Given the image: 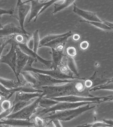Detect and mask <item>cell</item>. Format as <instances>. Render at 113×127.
Returning a JSON list of instances; mask_svg holds the SVG:
<instances>
[{
    "label": "cell",
    "mask_w": 113,
    "mask_h": 127,
    "mask_svg": "<svg viewBox=\"0 0 113 127\" xmlns=\"http://www.w3.org/2000/svg\"><path fill=\"white\" fill-rule=\"evenodd\" d=\"M75 79L61 85L41 87L38 89L42 91V97L46 98L60 97L71 95L84 97L95 96L90 94V90L85 87L84 80Z\"/></svg>",
    "instance_id": "obj_1"
},
{
    "label": "cell",
    "mask_w": 113,
    "mask_h": 127,
    "mask_svg": "<svg viewBox=\"0 0 113 127\" xmlns=\"http://www.w3.org/2000/svg\"><path fill=\"white\" fill-rule=\"evenodd\" d=\"M98 104H90L75 109L59 111L51 113L49 116L44 118L47 121L58 120L60 121L67 122L78 116L87 111L98 106Z\"/></svg>",
    "instance_id": "obj_2"
},
{
    "label": "cell",
    "mask_w": 113,
    "mask_h": 127,
    "mask_svg": "<svg viewBox=\"0 0 113 127\" xmlns=\"http://www.w3.org/2000/svg\"><path fill=\"white\" fill-rule=\"evenodd\" d=\"M90 104H96L92 102H84L78 103H70L67 102H58L57 104L48 109H44L38 112H37V115L42 117L49 113H53L59 111L75 109L82 106Z\"/></svg>",
    "instance_id": "obj_3"
},
{
    "label": "cell",
    "mask_w": 113,
    "mask_h": 127,
    "mask_svg": "<svg viewBox=\"0 0 113 127\" xmlns=\"http://www.w3.org/2000/svg\"><path fill=\"white\" fill-rule=\"evenodd\" d=\"M36 99L33 102L24 108L17 112L11 114L5 119H16L30 120L34 114L37 113V109L39 107V102L40 98Z\"/></svg>",
    "instance_id": "obj_4"
},
{
    "label": "cell",
    "mask_w": 113,
    "mask_h": 127,
    "mask_svg": "<svg viewBox=\"0 0 113 127\" xmlns=\"http://www.w3.org/2000/svg\"><path fill=\"white\" fill-rule=\"evenodd\" d=\"M36 78L37 84L34 87L37 89L41 87L54 86L61 84H65L72 82L74 80H62L55 78L53 77L39 73L31 72Z\"/></svg>",
    "instance_id": "obj_5"
},
{
    "label": "cell",
    "mask_w": 113,
    "mask_h": 127,
    "mask_svg": "<svg viewBox=\"0 0 113 127\" xmlns=\"http://www.w3.org/2000/svg\"><path fill=\"white\" fill-rule=\"evenodd\" d=\"M23 71L39 73L47 75L53 77L55 78L62 80H69L75 79H84L83 78L76 77H71L66 75L61 72L59 67L56 69L49 70H42L33 67L32 66L26 65Z\"/></svg>",
    "instance_id": "obj_6"
},
{
    "label": "cell",
    "mask_w": 113,
    "mask_h": 127,
    "mask_svg": "<svg viewBox=\"0 0 113 127\" xmlns=\"http://www.w3.org/2000/svg\"><path fill=\"white\" fill-rule=\"evenodd\" d=\"M104 97H84L75 95H71L60 97L48 98L58 102L78 103L80 102H92L96 104L103 102Z\"/></svg>",
    "instance_id": "obj_7"
},
{
    "label": "cell",
    "mask_w": 113,
    "mask_h": 127,
    "mask_svg": "<svg viewBox=\"0 0 113 127\" xmlns=\"http://www.w3.org/2000/svg\"><path fill=\"white\" fill-rule=\"evenodd\" d=\"M16 60L15 75L16 77L17 81L20 82L21 81L19 78L20 74L26 65L31 57L22 50L18 45L16 48Z\"/></svg>",
    "instance_id": "obj_8"
},
{
    "label": "cell",
    "mask_w": 113,
    "mask_h": 127,
    "mask_svg": "<svg viewBox=\"0 0 113 127\" xmlns=\"http://www.w3.org/2000/svg\"><path fill=\"white\" fill-rule=\"evenodd\" d=\"M30 1H29L23 2L21 1H18L16 7L17 14L14 17L18 20L21 28L24 30H25L24 27L25 20L31 9V6L26 4V3Z\"/></svg>",
    "instance_id": "obj_9"
},
{
    "label": "cell",
    "mask_w": 113,
    "mask_h": 127,
    "mask_svg": "<svg viewBox=\"0 0 113 127\" xmlns=\"http://www.w3.org/2000/svg\"><path fill=\"white\" fill-rule=\"evenodd\" d=\"M18 45L12 40L11 49L7 55L1 57L0 63L7 64L15 73L16 60V48Z\"/></svg>",
    "instance_id": "obj_10"
},
{
    "label": "cell",
    "mask_w": 113,
    "mask_h": 127,
    "mask_svg": "<svg viewBox=\"0 0 113 127\" xmlns=\"http://www.w3.org/2000/svg\"><path fill=\"white\" fill-rule=\"evenodd\" d=\"M17 34L29 35V34L24 30L21 27L17 26L14 24L10 23L3 27L0 29V37L7 36Z\"/></svg>",
    "instance_id": "obj_11"
},
{
    "label": "cell",
    "mask_w": 113,
    "mask_h": 127,
    "mask_svg": "<svg viewBox=\"0 0 113 127\" xmlns=\"http://www.w3.org/2000/svg\"><path fill=\"white\" fill-rule=\"evenodd\" d=\"M18 46L25 53L34 59L36 62H38L43 65L50 69L52 61L47 60L43 59L37 53H35L33 51L29 49L26 44L19 45Z\"/></svg>",
    "instance_id": "obj_12"
},
{
    "label": "cell",
    "mask_w": 113,
    "mask_h": 127,
    "mask_svg": "<svg viewBox=\"0 0 113 127\" xmlns=\"http://www.w3.org/2000/svg\"><path fill=\"white\" fill-rule=\"evenodd\" d=\"M74 4L73 9L74 12L85 19L86 21L89 22L103 23V21L101 20L97 16L95 13L81 9L76 6L75 3Z\"/></svg>",
    "instance_id": "obj_13"
},
{
    "label": "cell",
    "mask_w": 113,
    "mask_h": 127,
    "mask_svg": "<svg viewBox=\"0 0 113 127\" xmlns=\"http://www.w3.org/2000/svg\"><path fill=\"white\" fill-rule=\"evenodd\" d=\"M31 2L30 14L28 22H30L34 19V22H36L38 18V15L42 8L48 2H41L39 0H31Z\"/></svg>",
    "instance_id": "obj_14"
},
{
    "label": "cell",
    "mask_w": 113,
    "mask_h": 127,
    "mask_svg": "<svg viewBox=\"0 0 113 127\" xmlns=\"http://www.w3.org/2000/svg\"><path fill=\"white\" fill-rule=\"evenodd\" d=\"M42 97V93H31L17 92L16 93L15 97L13 102V105L19 101H29L33 99Z\"/></svg>",
    "instance_id": "obj_15"
},
{
    "label": "cell",
    "mask_w": 113,
    "mask_h": 127,
    "mask_svg": "<svg viewBox=\"0 0 113 127\" xmlns=\"http://www.w3.org/2000/svg\"><path fill=\"white\" fill-rule=\"evenodd\" d=\"M73 34L69 35L66 36L59 38L54 40L44 45L43 47H48L56 50L58 51L63 52L66 44L68 41V39Z\"/></svg>",
    "instance_id": "obj_16"
},
{
    "label": "cell",
    "mask_w": 113,
    "mask_h": 127,
    "mask_svg": "<svg viewBox=\"0 0 113 127\" xmlns=\"http://www.w3.org/2000/svg\"><path fill=\"white\" fill-rule=\"evenodd\" d=\"M7 125L12 126L23 127H34L33 123L31 120L4 119L0 121V125Z\"/></svg>",
    "instance_id": "obj_17"
},
{
    "label": "cell",
    "mask_w": 113,
    "mask_h": 127,
    "mask_svg": "<svg viewBox=\"0 0 113 127\" xmlns=\"http://www.w3.org/2000/svg\"><path fill=\"white\" fill-rule=\"evenodd\" d=\"M52 64L51 67L49 69H56L58 68L59 66L61 65L63 63L62 59L65 56L63 52L57 51L56 50L52 49Z\"/></svg>",
    "instance_id": "obj_18"
},
{
    "label": "cell",
    "mask_w": 113,
    "mask_h": 127,
    "mask_svg": "<svg viewBox=\"0 0 113 127\" xmlns=\"http://www.w3.org/2000/svg\"><path fill=\"white\" fill-rule=\"evenodd\" d=\"M25 82L26 81L24 82L21 81L20 82L17 81H14L0 77V84L9 90L14 89L23 85Z\"/></svg>",
    "instance_id": "obj_19"
},
{
    "label": "cell",
    "mask_w": 113,
    "mask_h": 127,
    "mask_svg": "<svg viewBox=\"0 0 113 127\" xmlns=\"http://www.w3.org/2000/svg\"><path fill=\"white\" fill-rule=\"evenodd\" d=\"M9 91L13 94L16 93L17 92H22L24 93H42V91L41 90L36 89L34 87L33 85L29 83L26 81L23 85L14 89L10 90Z\"/></svg>",
    "instance_id": "obj_20"
},
{
    "label": "cell",
    "mask_w": 113,
    "mask_h": 127,
    "mask_svg": "<svg viewBox=\"0 0 113 127\" xmlns=\"http://www.w3.org/2000/svg\"><path fill=\"white\" fill-rule=\"evenodd\" d=\"M75 0H57L54 4V10L51 13L52 15L68 7L75 3Z\"/></svg>",
    "instance_id": "obj_21"
},
{
    "label": "cell",
    "mask_w": 113,
    "mask_h": 127,
    "mask_svg": "<svg viewBox=\"0 0 113 127\" xmlns=\"http://www.w3.org/2000/svg\"><path fill=\"white\" fill-rule=\"evenodd\" d=\"M73 34L71 31H69L65 33L61 34H50L47 35L43 38L40 40L39 47V48L43 47L44 45L50 42H51L56 39L62 37L66 36L69 35Z\"/></svg>",
    "instance_id": "obj_22"
},
{
    "label": "cell",
    "mask_w": 113,
    "mask_h": 127,
    "mask_svg": "<svg viewBox=\"0 0 113 127\" xmlns=\"http://www.w3.org/2000/svg\"><path fill=\"white\" fill-rule=\"evenodd\" d=\"M58 102L48 98L41 97L39 102V107L44 108V109H48L57 104Z\"/></svg>",
    "instance_id": "obj_23"
},
{
    "label": "cell",
    "mask_w": 113,
    "mask_h": 127,
    "mask_svg": "<svg viewBox=\"0 0 113 127\" xmlns=\"http://www.w3.org/2000/svg\"><path fill=\"white\" fill-rule=\"evenodd\" d=\"M67 65L69 68L74 75L77 77H80L78 73L77 68L75 61L74 58L69 56L67 57Z\"/></svg>",
    "instance_id": "obj_24"
},
{
    "label": "cell",
    "mask_w": 113,
    "mask_h": 127,
    "mask_svg": "<svg viewBox=\"0 0 113 127\" xmlns=\"http://www.w3.org/2000/svg\"><path fill=\"white\" fill-rule=\"evenodd\" d=\"M21 74L22 75L25 81L33 85L34 87L36 85L37 79L31 72L29 71H22Z\"/></svg>",
    "instance_id": "obj_25"
},
{
    "label": "cell",
    "mask_w": 113,
    "mask_h": 127,
    "mask_svg": "<svg viewBox=\"0 0 113 127\" xmlns=\"http://www.w3.org/2000/svg\"><path fill=\"white\" fill-rule=\"evenodd\" d=\"M29 38V35L17 34L15 35L13 39L18 45L26 44Z\"/></svg>",
    "instance_id": "obj_26"
},
{
    "label": "cell",
    "mask_w": 113,
    "mask_h": 127,
    "mask_svg": "<svg viewBox=\"0 0 113 127\" xmlns=\"http://www.w3.org/2000/svg\"><path fill=\"white\" fill-rule=\"evenodd\" d=\"M32 122L33 127H45L47 123V121L43 117L38 115L34 117Z\"/></svg>",
    "instance_id": "obj_27"
},
{
    "label": "cell",
    "mask_w": 113,
    "mask_h": 127,
    "mask_svg": "<svg viewBox=\"0 0 113 127\" xmlns=\"http://www.w3.org/2000/svg\"><path fill=\"white\" fill-rule=\"evenodd\" d=\"M100 90L113 91V82H107L105 83L91 89L90 92H96Z\"/></svg>",
    "instance_id": "obj_28"
},
{
    "label": "cell",
    "mask_w": 113,
    "mask_h": 127,
    "mask_svg": "<svg viewBox=\"0 0 113 127\" xmlns=\"http://www.w3.org/2000/svg\"><path fill=\"white\" fill-rule=\"evenodd\" d=\"M36 99H35L28 102L21 101L18 102L15 105H13L14 106V109L12 114L14 113L22 110L24 108L33 102Z\"/></svg>",
    "instance_id": "obj_29"
},
{
    "label": "cell",
    "mask_w": 113,
    "mask_h": 127,
    "mask_svg": "<svg viewBox=\"0 0 113 127\" xmlns=\"http://www.w3.org/2000/svg\"><path fill=\"white\" fill-rule=\"evenodd\" d=\"M80 22L86 23H87L94 26L96 27L99 28L101 29L105 30H112L113 29L104 23L99 22H89L86 20H81L79 21Z\"/></svg>",
    "instance_id": "obj_30"
},
{
    "label": "cell",
    "mask_w": 113,
    "mask_h": 127,
    "mask_svg": "<svg viewBox=\"0 0 113 127\" xmlns=\"http://www.w3.org/2000/svg\"><path fill=\"white\" fill-rule=\"evenodd\" d=\"M15 35H11L7 36L0 37V59L3 49L9 42L12 40Z\"/></svg>",
    "instance_id": "obj_31"
},
{
    "label": "cell",
    "mask_w": 113,
    "mask_h": 127,
    "mask_svg": "<svg viewBox=\"0 0 113 127\" xmlns=\"http://www.w3.org/2000/svg\"><path fill=\"white\" fill-rule=\"evenodd\" d=\"M110 125L106 123L103 121H97L92 123L85 124L73 127H112Z\"/></svg>",
    "instance_id": "obj_32"
},
{
    "label": "cell",
    "mask_w": 113,
    "mask_h": 127,
    "mask_svg": "<svg viewBox=\"0 0 113 127\" xmlns=\"http://www.w3.org/2000/svg\"><path fill=\"white\" fill-rule=\"evenodd\" d=\"M34 40V48L33 51L36 53H37L38 51L40 43V39L39 35V30H37L33 33L32 36Z\"/></svg>",
    "instance_id": "obj_33"
},
{
    "label": "cell",
    "mask_w": 113,
    "mask_h": 127,
    "mask_svg": "<svg viewBox=\"0 0 113 127\" xmlns=\"http://www.w3.org/2000/svg\"><path fill=\"white\" fill-rule=\"evenodd\" d=\"M60 70L61 72L64 74L69 76L74 77V74L70 70L67 64H64L63 63L60 66Z\"/></svg>",
    "instance_id": "obj_34"
},
{
    "label": "cell",
    "mask_w": 113,
    "mask_h": 127,
    "mask_svg": "<svg viewBox=\"0 0 113 127\" xmlns=\"http://www.w3.org/2000/svg\"><path fill=\"white\" fill-rule=\"evenodd\" d=\"M66 53L68 56L74 58L77 55V51L75 47L71 46L68 47L66 49Z\"/></svg>",
    "instance_id": "obj_35"
},
{
    "label": "cell",
    "mask_w": 113,
    "mask_h": 127,
    "mask_svg": "<svg viewBox=\"0 0 113 127\" xmlns=\"http://www.w3.org/2000/svg\"><path fill=\"white\" fill-rule=\"evenodd\" d=\"M0 104L3 111L9 109L13 106L11 101L9 99H7L3 100Z\"/></svg>",
    "instance_id": "obj_36"
},
{
    "label": "cell",
    "mask_w": 113,
    "mask_h": 127,
    "mask_svg": "<svg viewBox=\"0 0 113 127\" xmlns=\"http://www.w3.org/2000/svg\"><path fill=\"white\" fill-rule=\"evenodd\" d=\"M14 109V106L9 109L3 111L0 114V121L5 119L7 117L12 114Z\"/></svg>",
    "instance_id": "obj_37"
},
{
    "label": "cell",
    "mask_w": 113,
    "mask_h": 127,
    "mask_svg": "<svg viewBox=\"0 0 113 127\" xmlns=\"http://www.w3.org/2000/svg\"><path fill=\"white\" fill-rule=\"evenodd\" d=\"M15 9L14 8L11 10H5L0 8V16L4 14H8L13 16L14 14Z\"/></svg>",
    "instance_id": "obj_38"
},
{
    "label": "cell",
    "mask_w": 113,
    "mask_h": 127,
    "mask_svg": "<svg viewBox=\"0 0 113 127\" xmlns=\"http://www.w3.org/2000/svg\"><path fill=\"white\" fill-rule=\"evenodd\" d=\"M89 43L88 41L84 40L81 42L79 44L80 48L82 50H86L88 48Z\"/></svg>",
    "instance_id": "obj_39"
},
{
    "label": "cell",
    "mask_w": 113,
    "mask_h": 127,
    "mask_svg": "<svg viewBox=\"0 0 113 127\" xmlns=\"http://www.w3.org/2000/svg\"><path fill=\"white\" fill-rule=\"evenodd\" d=\"M26 45L29 49L32 50H33L34 44V40L32 37L29 38Z\"/></svg>",
    "instance_id": "obj_40"
},
{
    "label": "cell",
    "mask_w": 113,
    "mask_h": 127,
    "mask_svg": "<svg viewBox=\"0 0 113 127\" xmlns=\"http://www.w3.org/2000/svg\"><path fill=\"white\" fill-rule=\"evenodd\" d=\"M72 37L73 40L75 41H77L79 40L81 38L80 35L77 33L73 34L72 36Z\"/></svg>",
    "instance_id": "obj_41"
},
{
    "label": "cell",
    "mask_w": 113,
    "mask_h": 127,
    "mask_svg": "<svg viewBox=\"0 0 113 127\" xmlns=\"http://www.w3.org/2000/svg\"><path fill=\"white\" fill-rule=\"evenodd\" d=\"M53 123L55 127H63L61 124V123L60 121L58 120H52Z\"/></svg>",
    "instance_id": "obj_42"
},
{
    "label": "cell",
    "mask_w": 113,
    "mask_h": 127,
    "mask_svg": "<svg viewBox=\"0 0 113 127\" xmlns=\"http://www.w3.org/2000/svg\"><path fill=\"white\" fill-rule=\"evenodd\" d=\"M113 101V95L108 96L104 97L103 102Z\"/></svg>",
    "instance_id": "obj_43"
},
{
    "label": "cell",
    "mask_w": 113,
    "mask_h": 127,
    "mask_svg": "<svg viewBox=\"0 0 113 127\" xmlns=\"http://www.w3.org/2000/svg\"><path fill=\"white\" fill-rule=\"evenodd\" d=\"M103 121L105 123H106L108 125H110L113 127V120L104 119Z\"/></svg>",
    "instance_id": "obj_44"
},
{
    "label": "cell",
    "mask_w": 113,
    "mask_h": 127,
    "mask_svg": "<svg viewBox=\"0 0 113 127\" xmlns=\"http://www.w3.org/2000/svg\"><path fill=\"white\" fill-rule=\"evenodd\" d=\"M47 121V123L45 127H55L52 121Z\"/></svg>",
    "instance_id": "obj_45"
},
{
    "label": "cell",
    "mask_w": 113,
    "mask_h": 127,
    "mask_svg": "<svg viewBox=\"0 0 113 127\" xmlns=\"http://www.w3.org/2000/svg\"><path fill=\"white\" fill-rule=\"evenodd\" d=\"M103 22L104 23L107 25L113 30V23L109 22L106 21H103Z\"/></svg>",
    "instance_id": "obj_46"
},
{
    "label": "cell",
    "mask_w": 113,
    "mask_h": 127,
    "mask_svg": "<svg viewBox=\"0 0 113 127\" xmlns=\"http://www.w3.org/2000/svg\"><path fill=\"white\" fill-rule=\"evenodd\" d=\"M0 127H19L14 126H12L7 125H0Z\"/></svg>",
    "instance_id": "obj_47"
},
{
    "label": "cell",
    "mask_w": 113,
    "mask_h": 127,
    "mask_svg": "<svg viewBox=\"0 0 113 127\" xmlns=\"http://www.w3.org/2000/svg\"><path fill=\"white\" fill-rule=\"evenodd\" d=\"M1 16H0V29L2 28L3 27L2 26L1 24Z\"/></svg>",
    "instance_id": "obj_48"
},
{
    "label": "cell",
    "mask_w": 113,
    "mask_h": 127,
    "mask_svg": "<svg viewBox=\"0 0 113 127\" xmlns=\"http://www.w3.org/2000/svg\"><path fill=\"white\" fill-rule=\"evenodd\" d=\"M3 111L1 107L0 104V114H1V113Z\"/></svg>",
    "instance_id": "obj_49"
},
{
    "label": "cell",
    "mask_w": 113,
    "mask_h": 127,
    "mask_svg": "<svg viewBox=\"0 0 113 127\" xmlns=\"http://www.w3.org/2000/svg\"><path fill=\"white\" fill-rule=\"evenodd\" d=\"M0 95L3 96L4 95V94L0 91Z\"/></svg>",
    "instance_id": "obj_50"
},
{
    "label": "cell",
    "mask_w": 113,
    "mask_h": 127,
    "mask_svg": "<svg viewBox=\"0 0 113 127\" xmlns=\"http://www.w3.org/2000/svg\"><path fill=\"white\" fill-rule=\"evenodd\" d=\"M108 82H113V78L109 79V80Z\"/></svg>",
    "instance_id": "obj_51"
},
{
    "label": "cell",
    "mask_w": 113,
    "mask_h": 127,
    "mask_svg": "<svg viewBox=\"0 0 113 127\" xmlns=\"http://www.w3.org/2000/svg\"><path fill=\"white\" fill-rule=\"evenodd\" d=\"M2 96L0 95V101L2 99Z\"/></svg>",
    "instance_id": "obj_52"
},
{
    "label": "cell",
    "mask_w": 113,
    "mask_h": 127,
    "mask_svg": "<svg viewBox=\"0 0 113 127\" xmlns=\"http://www.w3.org/2000/svg\"></svg>",
    "instance_id": "obj_53"
}]
</instances>
